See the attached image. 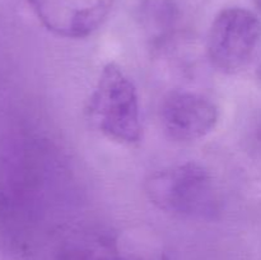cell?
Segmentation results:
<instances>
[{
    "label": "cell",
    "mask_w": 261,
    "mask_h": 260,
    "mask_svg": "<svg viewBox=\"0 0 261 260\" xmlns=\"http://www.w3.org/2000/svg\"><path fill=\"white\" fill-rule=\"evenodd\" d=\"M259 139H260V142H261V127H260V130H259Z\"/></svg>",
    "instance_id": "cell-9"
},
{
    "label": "cell",
    "mask_w": 261,
    "mask_h": 260,
    "mask_svg": "<svg viewBox=\"0 0 261 260\" xmlns=\"http://www.w3.org/2000/svg\"><path fill=\"white\" fill-rule=\"evenodd\" d=\"M256 3H257V7H259L261 10V0H256Z\"/></svg>",
    "instance_id": "cell-8"
},
{
    "label": "cell",
    "mask_w": 261,
    "mask_h": 260,
    "mask_svg": "<svg viewBox=\"0 0 261 260\" xmlns=\"http://www.w3.org/2000/svg\"><path fill=\"white\" fill-rule=\"evenodd\" d=\"M219 119L217 105L208 97L190 91H172L161 105L163 129L180 142L198 140L216 127Z\"/></svg>",
    "instance_id": "cell-5"
},
{
    "label": "cell",
    "mask_w": 261,
    "mask_h": 260,
    "mask_svg": "<svg viewBox=\"0 0 261 260\" xmlns=\"http://www.w3.org/2000/svg\"><path fill=\"white\" fill-rule=\"evenodd\" d=\"M87 114L105 137L122 144H134L142 137L139 96L132 79L115 63L102 68L89 97Z\"/></svg>",
    "instance_id": "cell-2"
},
{
    "label": "cell",
    "mask_w": 261,
    "mask_h": 260,
    "mask_svg": "<svg viewBox=\"0 0 261 260\" xmlns=\"http://www.w3.org/2000/svg\"><path fill=\"white\" fill-rule=\"evenodd\" d=\"M145 194L158 209L181 218L206 219L218 212L219 199L213 177L196 162L154 172L145 181Z\"/></svg>",
    "instance_id": "cell-1"
},
{
    "label": "cell",
    "mask_w": 261,
    "mask_h": 260,
    "mask_svg": "<svg viewBox=\"0 0 261 260\" xmlns=\"http://www.w3.org/2000/svg\"><path fill=\"white\" fill-rule=\"evenodd\" d=\"M257 75H259V79H260V82H261V65L259 66V71H257Z\"/></svg>",
    "instance_id": "cell-7"
},
{
    "label": "cell",
    "mask_w": 261,
    "mask_h": 260,
    "mask_svg": "<svg viewBox=\"0 0 261 260\" xmlns=\"http://www.w3.org/2000/svg\"><path fill=\"white\" fill-rule=\"evenodd\" d=\"M260 41L257 15L245 8H227L212 22L206 43L208 58L219 71L234 74L251 61Z\"/></svg>",
    "instance_id": "cell-3"
},
{
    "label": "cell",
    "mask_w": 261,
    "mask_h": 260,
    "mask_svg": "<svg viewBox=\"0 0 261 260\" xmlns=\"http://www.w3.org/2000/svg\"><path fill=\"white\" fill-rule=\"evenodd\" d=\"M55 260H170L161 250L109 235H83L69 240Z\"/></svg>",
    "instance_id": "cell-6"
},
{
    "label": "cell",
    "mask_w": 261,
    "mask_h": 260,
    "mask_svg": "<svg viewBox=\"0 0 261 260\" xmlns=\"http://www.w3.org/2000/svg\"><path fill=\"white\" fill-rule=\"evenodd\" d=\"M43 27L54 35L83 38L109 17L114 0H27Z\"/></svg>",
    "instance_id": "cell-4"
}]
</instances>
